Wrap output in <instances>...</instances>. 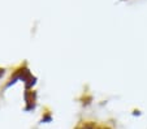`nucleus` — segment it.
Wrapping results in <instances>:
<instances>
[{"label":"nucleus","instance_id":"f257e3e1","mask_svg":"<svg viewBox=\"0 0 147 129\" xmlns=\"http://www.w3.org/2000/svg\"><path fill=\"white\" fill-rule=\"evenodd\" d=\"M1 74H3V70H1V69H0V76H1Z\"/></svg>","mask_w":147,"mask_h":129}]
</instances>
